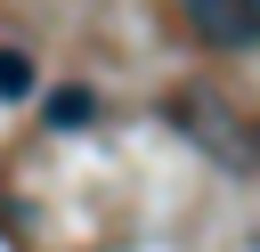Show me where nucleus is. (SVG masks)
Masks as SVG:
<instances>
[{"instance_id":"obj_1","label":"nucleus","mask_w":260,"mask_h":252,"mask_svg":"<svg viewBox=\"0 0 260 252\" xmlns=\"http://www.w3.org/2000/svg\"><path fill=\"white\" fill-rule=\"evenodd\" d=\"M187 24L211 49H228V57L260 49V0H187Z\"/></svg>"},{"instance_id":"obj_2","label":"nucleus","mask_w":260,"mask_h":252,"mask_svg":"<svg viewBox=\"0 0 260 252\" xmlns=\"http://www.w3.org/2000/svg\"><path fill=\"white\" fill-rule=\"evenodd\" d=\"M49 130H89L98 122V89H81V81H65V89H49Z\"/></svg>"},{"instance_id":"obj_3","label":"nucleus","mask_w":260,"mask_h":252,"mask_svg":"<svg viewBox=\"0 0 260 252\" xmlns=\"http://www.w3.org/2000/svg\"><path fill=\"white\" fill-rule=\"evenodd\" d=\"M0 98H32V57L24 49H0Z\"/></svg>"}]
</instances>
